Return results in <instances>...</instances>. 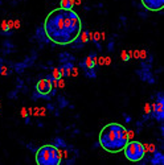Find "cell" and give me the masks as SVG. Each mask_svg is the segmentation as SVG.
<instances>
[{
  "label": "cell",
  "mask_w": 164,
  "mask_h": 165,
  "mask_svg": "<svg viewBox=\"0 0 164 165\" xmlns=\"http://www.w3.org/2000/svg\"><path fill=\"white\" fill-rule=\"evenodd\" d=\"M44 30L48 38L58 45H67L80 37L82 30L81 19L73 9L58 8L46 16Z\"/></svg>",
  "instance_id": "obj_1"
},
{
  "label": "cell",
  "mask_w": 164,
  "mask_h": 165,
  "mask_svg": "<svg viewBox=\"0 0 164 165\" xmlns=\"http://www.w3.org/2000/svg\"><path fill=\"white\" fill-rule=\"evenodd\" d=\"M128 143L127 130L118 123H110L104 126L99 133V144L106 152L118 153L123 151Z\"/></svg>",
  "instance_id": "obj_2"
},
{
  "label": "cell",
  "mask_w": 164,
  "mask_h": 165,
  "mask_svg": "<svg viewBox=\"0 0 164 165\" xmlns=\"http://www.w3.org/2000/svg\"><path fill=\"white\" fill-rule=\"evenodd\" d=\"M38 165H58L61 163V152L53 145H42L36 153Z\"/></svg>",
  "instance_id": "obj_3"
},
{
  "label": "cell",
  "mask_w": 164,
  "mask_h": 165,
  "mask_svg": "<svg viewBox=\"0 0 164 165\" xmlns=\"http://www.w3.org/2000/svg\"><path fill=\"white\" fill-rule=\"evenodd\" d=\"M124 151V156H126L127 160L132 161V163H138L144 157V153H146V147L143 145L139 141H130L126 144V147L123 148Z\"/></svg>",
  "instance_id": "obj_4"
},
{
  "label": "cell",
  "mask_w": 164,
  "mask_h": 165,
  "mask_svg": "<svg viewBox=\"0 0 164 165\" xmlns=\"http://www.w3.org/2000/svg\"><path fill=\"white\" fill-rule=\"evenodd\" d=\"M36 89H37V91L40 94H44V95H46V94H49L52 91V82H50V79H40V81L37 82V85H36Z\"/></svg>",
  "instance_id": "obj_5"
},
{
  "label": "cell",
  "mask_w": 164,
  "mask_h": 165,
  "mask_svg": "<svg viewBox=\"0 0 164 165\" xmlns=\"http://www.w3.org/2000/svg\"><path fill=\"white\" fill-rule=\"evenodd\" d=\"M142 4L149 11H162L164 8V0H142Z\"/></svg>",
  "instance_id": "obj_6"
},
{
  "label": "cell",
  "mask_w": 164,
  "mask_h": 165,
  "mask_svg": "<svg viewBox=\"0 0 164 165\" xmlns=\"http://www.w3.org/2000/svg\"><path fill=\"white\" fill-rule=\"evenodd\" d=\"M152 110H154V115L156 116L157 120H162L163 119V103L162 102H159L157 104H154Z\"/></svg>",
  "instance_id": "obj_7"
},
{
  "label": "cell",
  "mask_w": 164,
  "mask_h": 165,
  "mask_svg": "<svg viewBox=\"0 0 164 165\" xmlns=\"http://www.w3.org/2000/svg\"><path fill=\"white\" fill-rule=\"evenodd\" d=\"M74 5V0H61V8L64 9H72Z\"/></svg>",
  "instance_id": "obj_8"
},
{
  "label": "cell",
  "mask_w": 164,
  "mask_h": 165,
  "mask_svg": "<svg viewBox=\"0 0 164 165\" xmlns=\"http://www.w3.org/2000/svg\"><path fill=\"white\" fill-rule=\"evenodd\" d=\"M97 64V58H95L94 56H91V57H87L86 58V66L89 67V69H91L94 65Z\"/></svg>",
  "instance_id": "obj_9"
},
{
  "label": "cell",
  "mask_w": 164,
  "mask_h": 165,
  "mask_svg": "<svg viewBox=\"0 0 164 165\" xmlns=\"http://www.w3.org/2000/svg\"><path fill=\"white\" fill-rule=\"evenodd\" d=\"M53 78H54V81H57V79L61 78L60 69H57V67H54V69H53Z\"/></svg>",
  "instance_id": "obj_10"
},
{
  "label": "cell",
  "mask_w": 164,
  "mask_h": 165,
  "mask_svg": "<svg viewBox=\"0 0 164 165\" xmlns=\"http://www.w3.org/2000/svg\"><path fill=\"white\" fill-rule=\"evenodd\" d=\"M11 28H9V25H8V22L7 21H3L1 22V30L3 32H8Z\"/></svg>",
  "instance_id": "obj_11"
},
{
  "label": "cell",
  "mask_w": 164,
  "mask_h": 165,
  "mask_svg": "<svg viewBox=\"0 0 164 165\" xmlns=\"http://www.w3.org/2000/svg\"><path fill=\"white\" fill-rule=\"evenodd\" d=\"M130 53H127V52H122V59L123 61H128V58H130Z\"/></svg>",
  "instance_id": "obj_12"
},
{
  "label": "cell",
  "mask_w": 164,
  "mask_h": 165,
  "mask_svg": "<svg viewBox=\"0 0 164 165\" xmlns=\"http://www.w3.org/2000/svg\"><path fill=\"white\" fill-rule=\"evenodd\" d=\"M27 115H28V111L25 110V109H22V110H21V116H22V118H25Z\"/></svg>",
  "instance_id": "obj_13"
},
{
  "label": "cell",
  "mask_w": 164,
  "mask_h": 165,
  "mask_svg": "<svg viewBox=\"0 0 164 165\" xmlns=\"http://www.w3.org/2000/svg\"><path fill=\"white\" fill-rule=\"evenodd\" d=\"M13 27H15V28H20V21H19V20H16V21L13 22Z\"/></svg>",
  "instance_id": "obj_14"
},
{
  "label": "cell",
  "mask_w": 164,
  "mask_h": 165,
  "mask_svg": "<svg viewBox=\"0 0 164 165\" xmlns=\"http://www.w3.org/2000/svg\"><path fill=\"white\" fill-rule=\"evenodd\" d=\"M57 81H58V86H60V87H64V81H62L61 78L57 79Z\"/></svg>",
  "instance_id": "obj_15"
},
{
  "label": "cell",
  "mask_w": 164,
  "mask_h": 165,
  "mask_svg": "<svg viewBox=\"0 0 164 165\" xmlns=\"http://www.w3.org/2000/svg\"><path fill=\"white\" fill-rule=\"evenodd\" d=\"M87 40V35L86 33H83V35H82V42H85Z\"/></svg>",
  "instance_id": "obj_16"
},
{
  "label": "cell",
  "mask_w": 164,
  "mask_h": 165,
  "mask_svg": "<svg viewBox=\"0 0 164 165\" xmlns=\"http://www.w3.org/2000/svg\"><path fill=\"white\" fill-rule=\"evenodd\" d=\"M144 111H146V114H148L149 111H151V110H149V104H146V110H144Z\"/></svg>",
  "instance_id": "obj_17"
}]
</instances>
